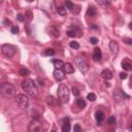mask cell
<instances>
[{
  "label": "cell",
  "mask_w": 132,
  "mask_h": 132,
  "mask_svg": "<svg viewBox=\"0 0 132 132\" xmlns=\"http://www.w3.org/2000/svg\"><path fill=\"white\" fill-rule=\"evenodd\" d=\"M22 86V89L28 94V95H31V96H34L38 93V89H37V86L35 85V83L33 82V80H25L22 82L21 84Z\"/></svg>",
  "instance_id": "cell-1"
},
{
  "label": "cell",
  "mask_w": 132,
  "mask_h": 132,
  "mask_svg": "<svg viewBox=\"0 0 132 132\" xmlns=\"http://www.w3.org/2000/svg\"><path fill=\"white\" fill-rule=\"evenodd\" d=\"M58 97L63 102L66 103L69 100V89L65 84H61L58 88Z\"/></svg>",
  "instance_id": "cell-2"
},
{
  "label": "cell",
  "mask_w": 132,
  "mask_h": 132,
  "mask_svg": "<svg viewBox=\"0 0 132 132\" xmlns=\"http://www.w3.org/2000/svg\"><path fill=\"white\" fill-rule=\"evenodd\" d=\"M74 63H75V65L78 66V68H79V70H80L81 72L85 73V72L88 71L89 66H88V63L86 62V60H85L84 58H82V57H80V56H78V57L74 58Z\"/></svg>",
  "instance_id": "cell-3"
},
{
  "label": "cell",
  "mask_w": 132,
  "mask_h": 132,
  "mask_svg": "<svg viewBox=\"0 0 132 132\" xmlns=\"http://www.w3.org/2000/svg\"><path fill=\"white\" fill-rule=\"evenodd\" d=\"M13 91H14L13 87L8 83H2L0 85V92H1V94L5 97L11 96L13 94Z\"/></svg>",
  "instance_id": "cell-4"
},
{
  "label": "cell",
  "mask_w": 132,
  "mask_h": 132,
  "mask_svg": "<svg viewBox=\"0 0 132 132\" xmlns=\"http://www.w3.org/2000/svg\"><path fill=\"white\" fill-rule=\"evenodd\" d=\"M16 102L20 108H26L29 104V98L25 94H18L16 97Z\"/></svg>",
  "instance_id": "cell-5"
},
{
  "label": "cell",
  "mask_w": 132,
  "mask_h": 132,
  "mask_svg": "<svg viewBox=\"0 0 132 132\" xmlns=\"http://www.w3.org/2000/svg\"><path fill=\"white\" fill-rule=\"evenodd\" d=\"M2 53H3L4 56H6L7 58H11L16 53V48L11 45L5 43V45L2 46Z\"/></svg>",
  "instance_id": "cell-6"
},
{
  "label": "cell",
  "mask_w": 132,
  "mask_h": 132,
  "mask_svg": "<svg viewBox=\"0 0 132 132\" xmlns=\"http://www.w3.org/2000/svg\"><path fill=\"white\" fill-rule=\"evenodd\" d=\"M42 130L43 129L41 127V124L38 121H36V120H33L28 126V131L29 132H41Z\"/></svg>",
  "instance_id": "cell-7"
},
{
  "label": "cell",
  "mask_w": 132,
  "mask_h": 132,
  "mask_svg": "<svg viewBox=\"0 0 132 132\" xmlns=\"http://www.w3.org/2000/svg\"><path fill=\"white\" fill-rule=\"evenodd\" d=\"M128 97L129 96L127 95V94H125L122 90H118V91L114 92V99L117 102H122V101L125 100V98H128Z\"/></svg>",
  "instance_id": "cell-8"
},
{
  "label": "cell",
  "mask_w": 132,
  "mask_h": 132,
  "mask_svg": "<svg viewBox=\"0 0 132 132\" xmlns=\"http://www.w3.org/2000/svg\"><path fill=\"white\" fill-rule=\"evenodd\" d=\"M67 36L69 37H81L83 36V31L78 28V27H73L67 31Z\"/></svg>",
  "instance_id": "cell-9"
},
{
  "label": "cell",
  "mask_w": 132,
  "mask_h": 132,
  "mask_svg": "<svg viewBox=\"0 0 132 132\" xmlns=\"http://www.w3.org/2000/svg\"><path fill=\"white\" fill-rule=\"evenodd\" d=\"M54 77L58 82H61V81H63L65 79V71H63L62 68H55Z\"/></svg>",
  "instance_id": "cell-10"
},
{
  "label": "cell",
  "mask_w": 132,
  "mask_h": 132,
  "mask_svg": "<svg viewBox=\"0 0 132 132\" xmlns=\"http://www.w3.org/2000/svg\"><path fill=\"white\" fill-rule=\"evenodd\" d=\"M48 33H49V35H51L52 37H55V38H57V37L60 36L59 30L56 28V27H54V26H51V27L48 29Z\"/></svg>",
  "instance_id": "cell-11"
},
{
  "label": "cell",
  "mask_w": 132,
  "mask_h": 132,
  "mask_svg": "<svg viewBox=\"0 0 132 132\" xmlns=\"http://www.w3.org/2000/svg\"><path fill=\"white\" fill-rule=\"evenodd\" d=\"M102 58V54H101V50L99 48H96V49H94V53H93V60L94 61H100Z\"/></svg>",
  "instance_id": "cell-12"
},
{
  "label": "cell",
  "mask_w": 132,
  "mask_h": 132,
  "mask_svg": "<svg viewBox=\"0 0 132 132\" xmlns=\"http://www.w3.org/2000/svg\"><path fill=\"white\" fill-rule=\"evenodd\" d=\"M122 67L126 71H131L132 70V62L129 59H124L122 61Z\"/></svg>",
  "instance_id": "cell-13"
},
{
  "label": "cell",
  "mask_w": 132,
  "mask_h": 132,
  "mask_svg": "<svg viewBox=\"0 0 132 132\" xmlns=\"http://www.w3.org/2000/svg\"><path fill=\"white\" fill-rule=\"evenodd\" d=\"M64 124H63V126H62V131L63 132H68V131H70V119L68 118V117H66V118H64Z\"/></svg>",
  "instance_id": "cell-14"
},
{
  "label": "cell",
  "mask_w": 132,
  "mask_h": 132,
  "mask_svg": "<svg viewBox=\"0 0 132 132\" xmlns=\"http://www.w3.org/2000/svg\"><path fill=\"white\" fill-rule=\"evenodd\" d=\"M95 119H96V122L98 125H101L103 119H104V114H103V111L101 110H97L96 111V114H95Z\"/></svg>",
  "instance_id": "cell-15"
},
{
  "label": "cell",
  "mask_w": 132,
  "mask_h": 132,
  "mask_svg": "<svg viewBox=\"0 0 132 132\" xmlns=\"http://www.w3.org/2000/svg\"><path fill=\"white\" fill-rule=\"evenodd\" d=\"M101 78L104 79L105 81H108V80H110L112 78V73H111V71L109 69H104L101 72Z\"/></svg>",
  "instance_id": "cell-16"
},
{
  "label": "cell",
  "mask_w": 132,
  "mask_h": 132,
  "mask_svg": "<svg viewBox=\"0 0 132 132\" xmlns=\"http://www.w3.org/2000/svg\"><path fill=\"white\" fill-rule=\"evenodd\" d=\"M109 50L111 51V53H114V54L118 53V51H119V45H118V42H116L115 40H111L109 42Z\"/></svg>",
  "instance_id": "cell-17"
},
{
  "label": "cell",
  "mask_w": 132,
  "mask_h": 132,
  "mask_svg": "<svg viewBox=\"0 0 132 132\" xmlns=\"http://www.w3.org/2000/svg\"><path fill=\"white\" fill-rule=\"evenodd\" d=\"M96 13H97V11H96L95 7H94V6H89V8H88V10L86 12V16L89 17V18H93V17L96 16Z\"/></svg>",
  "instance_id": "cell-18"
},
{
  "label": "cell",
  "mask_w": 132,
  "mask_h": 132,
  "mask_svg": "<svg viewBox=\"0 0 132 132\" xmlns=\"http://www.w3.org/2000/svg\"><path fill=\"white\" fill-rule=\"evenodd\" d=\"M64 71L66 73H73L74 72V67L70 63H65L64 64Z\"/></svg>",
  "instance_id": "cell-19"
},
{
  "label": "cell",
  "mask_w": 132,
  "mask_h": 132,
  "mask_svg": "<svg viewBox=\"0 0 132 132\" xmlns=\"http://www.w3.org/2000/svg\"><path fill=\"white\" fill-rule=\"evenodd\" d=\"M52 62H53L54 66H55V68H62V67H64V64H65L61 60H53Z\"/></svg>",
  "instance_id": "cell-20"
},
{
  "label": "cell",
  "mask_w": 132,
  "mask_h": 132,
  "mask_svg": "<svg viewBox=\"0 0 132 132\" xmlns=\"http://www.w3.org/2000/svg\"><path fill=\"white\" fill-rule=\"evenodd\" d=\"M19 74L22 75V77H28V75L30 74V70L28 68H21L20 71H19Z\"/></svg>",
  "instance_id": "cell-21"
},
{
  "label": "cell",
  "mask_w": 132,
  "mask_h": 132,
  "mask_svg": "<svg viewBox=\"0 0 132 132\" xmlns=\"http://www.w3.org/2000/svg\"><path fill=\"white\" fill-rule=\"evenodd\" d=\"M77 104H78V106H79L80 108H84V107H86V105H87L85 99H83V98H78V99H77Z\"/></svg>",
  "instance_id": "cell-22"
},
{
  "label": "cell",
  "mask_w": 132,
  "mask_h": 132,
  "mask_svg": "<svg viewBox=\"0 0 132 132\" xmlns=\"http://www.w3.org/2000/svg\"><path fill=\"white\" fill-rule=\"evenodd\" d=\"M65 6H66V8H67L68 10H70V11H72L73 8H74V5H73V3L70 1V0H65Z\"/></svg>",
  "instance_id": "cell-23"
},
{
  "label": "cell",
  "mask_w": 132,
  "mask_h": 132,
  "mask_svg": "<svg viewBox=\"0 0 132 132\" xmlns=\"http://www.w3.org/2000/svg\"><path fill=\"white\" fill-rule=\"evenodd\" d=\"M97 2H98L100 5H102V6H107V5L110 4L111 0H97Z\"/></svg>",
  "instance_id": "cell-24"
},
{
  "label": "cell",
  "mask_w": 132,
  "mask_h": 132,
  "mask_svg": "<svg viewBox=\"0 0 132 132\" xmlns=\"http://www.w3.org/2000/svg\"><path fill=\"white\" fill-rule=\"evenodd\" d=\"M45 56H54L55 55V51L53 49H46L43 52Z\"/></svg>",
  "instance_id": "cell-25"
},
{
  "label": "cell",
  "mask_w": 132,
  "mask_h": 132,
  "mask_svg": "<svg viewBox=\"0 0 132 132\" xmlns=\"http://www.w3.org/2000/svg\"><path fill=\"white\" fill-rule=\"evenodd\" d=\"M58 13H59L60 16H62V17L66 16V8H65V7H63V6L58 7Z\"/></svg>",
  "instance_id": "cell-26"
},
{
  "label": "cell",
  "mask_w": 132,
  "mask_h": 132,
  "mask_svg": "<svg viewBox=\"0 0 132 132\" xmlns=\"http://www.w3.org/2000/svg\"><path fill=\"white\" fill-rule=\"evenodd\" d=\"M87 99L90 100V101H94L96 99V95L94 93H89L88 95H87Z\"/></svg>",
  "instance_id": "cell-27"
},
{
  "label": "cell",
  "mask_w": 132,
  "mask_h": 132,
  "mask_svg": "<svg viewBox=\"0 0 132 132\" xmlns=\"http://www.w3.org/2000/svg\"><path fill=\"white\" fill-rule=\"evenodd\" d=\"M69 46H70V48H72V49H74V50L80 49V45H79V42H77V41H71V42L69 43Z\"/></svg>",
  "instance_id": "cell-28"
},
{
  "label": "cell",
  "mask_w": 132,
  "mask_h": 132,
  "mask_svg": "<svg viewBox=\"0 0 132 132\" xmlns=\"http://www.w3.org/2000/svg\"><path fill=\"white\" fill-rule=\"evenodd\" d=\"M47 101H48V103L51 104V105H54V104H55V99H54L53 96H49V97H47Z\"/></svg>",
  "instance_id": "cell-29"
},
{
  "label": "cell",
  "mask_w": 132,
  "mask_h": 132,
  "mask_svg": "<svg viewBox=\"0 0 132 132\" xmlns=\"http://www.w3.org/2000/svg\"><path fill=\"white\" fill-rule=\"evenodd\" d=\"M107 123L110 124V125L116 124V118H115V117H109V118L107 119Z\"/></svg>",
  "instance_id": "cell-30"
},
{
  "label": "cell",
  "mask_w": 132,
  "mask_h": 132,
  "mask_svg": "<svg viewBox=\"0 0 132 132\" xmlns=\"http://www.w3.org/2000/svg\"><path fill=\"white\" fill-rule=\"evenodd\" d=\"M71 91H72V94H73V95H74V96H79V95H80V90H79L78 88H75V87H73Z\"/></svg>",
  "instance_id": "cell-31"
},
{
  "label": "cell",
  "mask_w": 132,
  "mask_h": 132,
  "mask_svg": "<svg viewBox=\"0 0 132 132\" xmlns=\"http://www.w3.org/2000/svg\"><path fill=\"white\" fill-rule=\"evenodd\" d=\"M11 33H12V34L19 33V27H18V26H12V27H11Z\"/></svg>",
  "instance_id": "cell-32"
},
{
  "label": "cell",
  "mask_w": 132,
  "mask_h": 132,
  "mask_svg": "<svg viewBox=\"0 0 132 132\" xmlns=\"http://www.w3.org/2000/svg\"><path fill=\"white\" fill-rule=\"evenodd\" d=\"M90 42L92 45H96L98 42V39L96 38V37H91V38H90Z\"/></svg>",
  "instance_id": "cell-33"
},
{
  "label": "cell",
  "mask_w": 132,
  "mask_h": 132,
  "mask_svg": "<svg viewBox=\"0 0 132 132\" xmlns=\"http://www.w3.org/2000/svg\"><path fill=\"white\" fill-rule=\"evenodd\" d=\"M73 130H74V132H81V131H82V128H81L80 125H74Z\"/></svg>",
  "instance_id": "cell-34"
},
{
  "label": "cell",
  "mask_w": 132,
  "mask_h": 132,
  "mask_svg": "<svg viewBox=\"0 0 132 132\" xmlns=\"http://www.w3.org/2000/svg\"><path fill=\"white\" fill-rule=\"evenodd\" d=\"M18 20L20 21V22H24L25 21V17L23 14H21V13H19L18 14Z\"/></svg>",
  "instance_id": "cell-35"
},
{
  "label": "cell",
  "mask_w": 132,
  "mask_h": 132,
  "mask_svg": "<svg viewBox=\"0 0 132 132\" xmlns=\"http://www.w3.org/2000/svg\"><path fill=\"white\" fill-rule=\"evenodd\" d=\"M120 78H121L122 80L127 79V73H126V72H121V73H120Z\"/></svg>",
  "instance_id": "cell-36"
},
{
  "label": "cell",
  "mask_w": 132,
  "mask_h": 132,
  "mask_svg": "<svg viewBox=\"0 0 132 132\" xmlns=\"http://www.w3.org/2000/svg\"><path fill=\"white\" fill-rule=\"evenodd\" d=\"M124 42L127 43V45H132V39H130V38H125V39H124Z\"/></svg>",
  "instance_id": "cell-37"
},
{
  "label": "cell",
  "mask_w": 132,
  "mask_h": 132,
  "mask_svg": "<svg viewBox=\"0 0 132 132\" xmlns=\"http://www.w3.org/2000/svg\"><path fill=\"white\" fill-rule=\"evenodd\" d=\"M4 24H6V26H9V25H11V22L8 20V19H5V20H4Z\"/></svg>",
  "instance_id": "cell-38"
},
{
  "label": "cell",
  "mask_w": 132,
  "mask_h": 132,
  "mask_svg": "<svg viewBox=\"0 0 132 132\" xmlns=\"http://www.w3.org/2000/svg\"><path fill=\"white\" fill-rule=\"evenodd\" d=\"M129 28H130V29H131V30H132V22H131V23H130V24H129Z\"/></svg>",
  "instance_id": "cell-39"
},
{
  "label": "cell",
  "mask_w": 132,
  "mask_h": 132,
  "mask_svg": "<svg viewBox=\"0 0 132 132\" xmlns=\"http://www.w3.org/2000/svg\"><path fill=\"white\" fill-rule=\"evenodd\" d=\"M92 28H93V29H97V26H95V25H93V26H92Z\"/></svg>",
  "instance_id": "cell-40"
},
{
  "label": "cell",
  "mask_w": 132,
  "mask_h": 132,
  "mask_svg": "<svg viewBox=\"0 0 132 132\" xmlns=\"http://www.w3.org/2000/svg\"><path fill=\"white\" fill-rule=\"evenodd\" d=\"M28 1H29V2H32V1H34V0H28Z\"/></svg>",
  "instance_id": "cell-41"
},
{
  "label": "cell",
  "mask_w": 132,
  "mask_h": 132,
  "mask_svg": "<svg viewBox=\"0 0 132 132\" xmlns=\"http://www.w3.org/2000/svg\"><path fill=\"white\" fill-rule=\"evenodd\" d=\"M130 129L132 130V123H131V126H130Z\"/></svg>",
  "instance_id": "cell-42"
},
{
  "label": "cell",
  "mask_w": 132,
  "mask_h": 132,
  "mask_svg": "<svg viewBox=\"0 0 132 132\" xmlns=\"http://www.w3.org/2000/svg\"><path fill=\"white\" fill-rule=\"evenodd\" d=\"M0 2H3V0H0Z\"/></svg>",
  "instance_id": "cell-43"
},
{
  "label": "cell",
  "mask_w": 132,
  "mask_h": 132,
  "mask_svg": "<svg viewBox=\"0 0 132 132\" xmlns=\"http://www.w3.org/2000/svg\"><path fill=\"white\" fill-rule=\"evenodd\" d=\"M131 83H132V77H131Z\"/></svg>",
  "instance_id": "cell-44"
}]
</instances>
